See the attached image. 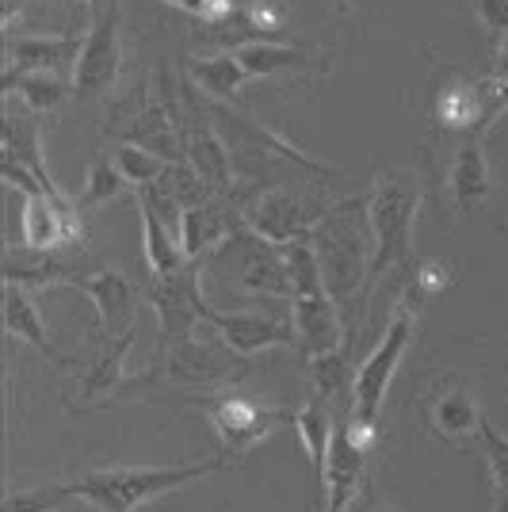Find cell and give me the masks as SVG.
<instances>
[{
  "label": "cell",
  "mask_w": 508,
  "mask_h": 512,
  "mask_svg": "<svg viewBox=\"0 0 508 512\" xmlns=\"http://www.w3.org/2000/svg\"><path fill=\"white\" fill-rule=\"evenodd\" d=\"M314 249H318L325 291L333 295L340 310H352L360 302L363 287L371 283V260H375V237L367 218V199H340L329 214L314 226Z\"/></svg>",
  "instance_id": "cell-1"
},
{
  "label": "cell",
  "mask_w": 508,
  "mask_h": 512,
  "mask_svg": "<svg viewBox=\"0 0 508 512\" xmlns=\"http://www.w3.org/2000/svg\"><path fill=\"white\" fill-rule=\"evenodd\" d=\"M222 463H226V455H207L199 463H176V467L85 470V474L69 478V486L77 493V501L92 505L96 512H138L149 501H161V497L214 474Z\"/></svg>",
  "instance_id": "cell-2"
},
{
  "label": "cell",
  "mask_w": 508,
  "mask_h": 512,
  "mask_svg": "<svg viewBox=\"0 0 508 512\" xmlns=\"http://www.w3.org/2000/svg\"><path fill=\"white\" fill-rule=\"evenodd\" d=\"M424 184L417 172H379L371 195H367V218L375 237V260H371V283L386 272H413V222L421 211Z\"/></svg>",
  "instance_id": "cell-3"
},
{
  "label": "cell",
  "mask_w": 508,
  "mask_h": 512,
  "mask_svg": "<svg viewBox=\"0 0 508 512\" xmlns=\"http://www.w3.org/2000/svg\"><path fill=\"white\" fill-rule=\"evenodd\" d=\"M203 272H218V276H226L230 283L253 291V295L295 299L283 245L253 234L249 226H237V230L203 260Z\"/></svg>",
  "instance_id": "cell-4"
},
{
  "label": "cell",
  "mask_w": 508,
  "mask_h": 512,
  "mask_svg": "<svg viewBox=\"0 0 508 512\" xmlns=\"http://www.w3.org/2000/svg\"><path fill=\"white\" fill-rule=\"evenodd\" d=\"M413 329H417V302H398V310H394V318H390L386 333L379 337V344H375L360 360V367H356L352 417H356L360 425H367V428L379 425L386 390H390V379L398 375V363H402L405 348L413 341Z\"/></svg>",
  "instance_id": "cell-5"
},
{
  "label": "cell",
  "mask_w": 508,
  "mask_h": 512,
  "mask_svg": "<svg viewBox=\"0 0 508 512\" xmlns=\"http://www.w3.org/2000/svg\"><path fill=\"white\" fill-rule=\"evenodd\" d=\"M333 199L321 192H302V188H268L253 192L241 203V218L253 234L268 237L276 245H291L298 237H310L314 226L329 214Z\"/></svg>",
  "instance_id": "cell-6"
},
{
  "label": "cell",
  "mask_w": 508,
  "mask_h": 512,
  "mask_svg": "<svg viewBox=\"0 0 508 512\" xmlns=\"http://www.w3.org/2000/svg\"><path fill=\"white\" fill-rule=\"evenodd\" d=\"M203 260H188L184 268H176L169 276H149L146 299L157 314L161 329V348L195 337V325L211 318V302L203 295Z\"/></svg>",
  "instance_id": "cell-7"
},
{
  "label": "cell",
  "mask_w": 508,
  "mask_h": 512,
  "mask_svg": "<svg viewBox=\"0 0 508 512\" xmlns=\"http://www.w3.org/2000/svg\"><path fill=\"white\" fill-rule=\"evenodd\" d=\"M123 69V43H119V0H107L92 31L81 43L77 65L69 69V85L77 100H100L107 88L119 81Z\"/></svg>",
  "instance_id": "cell-8"
},
{
  "label": "cell",
  "mask_w": 508,
  "mask_h": 512,
  "mask_svg": "<svg viewBox=\"0 0 508 512\" xmlns=\"http://www.w3.org/2000/svg\"><path fill=\"white\" fill-rule=\"evenodd\" d=\"M207 417H211L214 432L222 440V455L226 459H241L245 451H253L279 421H291L295 409L279 406H260L245 394H218L207 402Z\"/></svg>",
  "instance_id": "cell-9"
},
{
  "label": "cell",
  "mask_w": 508,
  "mask_h": 512,
  "mask_svg": "<svg viewBox=\"0 0 508 512\" xmlns=\"http://www.w3.org/2000/svg\"><path fill=\"white\" fill-rule=\"evenodd\" d=\"M249 371L245 356H237L230 344H207V341H180L169 344L161 356V375L169 383H191V386H211V383H237Z\"/></svg>",
  "instance_id": "cell-10"
},
{
  "label": "cell",
  "mask_w": 508,
  "mask_h": 512,
  "mask_svg": "<svg viewBox=\"0 0 508 512\" xmlns=\"http://www.w3.org/2000/svg\"><path fill=\"white\" fill-rule=\"evenodd\" d=\"M207 325L218 329V337L230 344L237 356H256L264 348H291L295 344L291 314L276 318V314H264V310H218L214 306Z\"/></svg>",
  "instance_id": "cell-11"
},
{
  "label": "cell",
  "mask_w": 508,
  "mask_h": 512,
  "mask_svg": "<svg viewBox=\"0 0 508 512\" xmlns=\"http://www.w3.org/2000/svg\"><path fill=\"white\" fill-rule=\"evenodd\" d=\"M237 226H245L241 207L233 199H226V195H214L207 203L188 207V211L180 214L176 237H180V249H184L188 260H207Z\"/></svg>",
  "instance_id": "cell-12"
},
{
  "label": "cell",
  "mask_w": 508,
  "mask_h": 512,
  "mask_svg": "<svg viewBox=\"0 0 508 512\" xmlns=\"http://www.w3.org/2000/svg\"><path fill=\"white\" fill-rule=\"evenodd\" d=\"M291 325H295V344L314 360L348 341L344 329V310H340L329 291L321 295H298L291 299Z\"/></svg>",
  "instance_id": "cell-13"
},
{
  "label": "cell",
  "mask_w": 508,
  "mask_h": 512,
  "mask_svg": "<svg viewBox=\"0 0 508 512\" xmlns=\"http://www.w3.org/2000/svg\"><path fill=\"white\" fill-rule=\"evenodd\" d=\"M432 119L440 130H459V134H486V100H482V81H470L463 73H451L432 88Z\"/></svg>",
  "instance_id": "cell-14"
},
{
  "label": "cell",
  "mask_w": 508,
  "mask_h": 512,
  "mask_svg": "<svg viewBox=\"0 0 508 512\" xmlns=\"http://www.w3.org/2000/svg\"><path fill=\"white\" fill-rule=\"evenodd\" d=\"M81 291H85L96 314H100V325H104L107 337H123L127 329H134V314H138V287L130 283L123 272L115 268H100L92 276L77 279Z\"/></svg>",
  "instance_id": "cell-15"
},
{
  "label": "cell",
  "mask_w": 508,
  "mask_h": 512,
  "mask_svg": "<svg viewBox=\"0 0 508 512\" xmlns=\"http://www.w3.org/2000/svg\"><path fill=\"white\" fill-rule=\"evenodd\" d=\"M184 138H188V157H184V161L211 184L214 195H226V199L237 203L241 176H237V169H233L230 146L222 142V134L211 127H188L184 130Z\"/></svg>",
  "instance_id": "cell-16"
},
{
  "label": "cell",
  "mask_w": 508,
  "mask_h": 512,
  "mask_svg": "<svg viewBox=\"0 0 508 512\" xmlns=\"http://www.w3.org/2000/svg\"><path fill=\"white\" fill-rule=\"evenodd\" d=\"M493 192V172L482 134H466V142L455 150L451 161V199L459 211H478Z\"/></svg>",
  "instance_id": "cell-17"
},
{
  "label": "cell",
  "mask_w": 508,
  "mask_h": 512,
  "mask_svg": "<svg viewBox=\"0 0 508 512\" xmlns=\"http://www.w3.org/2000/svg\"><path fill=\"white\" fill-rule=\"evenodd\" d=\"M4 161L20 165L23 172H31V176L43 184L46 192L58 195V184H54V176L46 169L43 130H39V119H35V115L8 107V115H4Z\"/></svg>",
  "instance_id": "cell-18"
},
{
  "label": "cell",
  "mask_w": 508,
  "mask_h": 512,
  "mask_svg": "<svg viewBox=\"0 0 508 512\" xmlns=\"http://www.w3.org/2000/svg\"><path fill=\"white\" fill-rule=\"evenodd\" d=\"M424 421L444 444H455V440H466V436H478L482 413H478V406H474V398H470V390L463 383H451L432 394V402L424 409Z\"/></svg>",
  "instance_id": "cell-19"
},
{
  "label": "cell",
  "mask_w": 508,
  "mask_h": 512,
  "mask_svg": "<svg viewBox=\"0 0 508 512\" xmlns=\"http://www.w3.org/2000/svg\"><path fill=\"white\" fill-rule=\"evenodd\" d=\"M237 62L245 65L249 81L260 77H276V73H295V69H325L321 58H314L310 50H302L295 43H276V39H249V43H237Z\"/></svg>",
  "instance_id": "cell-20"
},
{
  "label": "cell",
  "mask_w": 508,
  "mask_h": 512,
  "mask_svg": "<svg viewBox=\"0 0 508 512\" xmlns=\"http://www.w3.org/2000/svg\"><path fill=\"white\" fill-rule=\"evenodd\" d=\"M188 77L211 96L214 104H230V107H237L241 88L249 81L245 65L237 62L233 50H214V54H195V58H188Z\"/></svg>",
  "instance_id": "cell-21"
},
{
  "label": "cell",
  "mask_w": 508,
  "mask_h": 512,
  "mask_svg": "<svg viewBox=\"0 0 508 512\" xmlns=\"http://www.w3.org/2000/svg\"><path fill=\"white\" fill-rule=\"evenodd\" d=\"M81 43L69 35H27L8 46V69L16 73H62L65 65H77Z\"/></svg>",
  "instance_id": "cell-22"
},
{
  "label": "cell",
  "mask_w": 508,
  "mask_h": 512,
  "mask_svg": "<svg viewBox=\"0 0 508 512\" xmlns=\"http://www.w3.org/2000/svg\"><path fill=\"white\" fill-rule=\"evenodd\" d=\"M298 440H302V451L310 459V467L318 474V493H321V512H325V467H329V448H333V428H337V417L329 413L325 402H306L302 409H295L291 417Z\"/></svg>",
  "instance_id": "cell-23"
},
{
  "label": "cell",
  "mask_w": 508,
  "mask_h": 512,
  "mask_svg": "<svg viewBox=\"0 0 508 512\" xmlns=\"http://www.w3.org/2000/svg\"><path fill=\"white\" fill-rule=\"evenodd\" d=\"M4 96L8 104H23L27 115H46L73 96V85H65L58 73H4Z\"/></svg>",
  "instance_id": "cell-24"
},
{
  "label": "cell",
  "mask_w": 508,
  "mask_h": 512,
  "mask_svg": "<svg viewBox=\"0 0 508 512\" xmlns=\"http://www.w3.org/2000/svg\"><path fill=\"white\" fill-rule=\"evenodd\" d=\"M138 214H142V234H146L149 276H169V272H176V268H184L188 256H184V249H180L176 226H169V222L153 211L149 203H142V199H138Z\"/></svg>",
  "instance_id": "cell-25"
},
{
  "label": "cell",
  "mask_w": 508,
  "mask_h": 512,
  "mask_svg": "<svg viewBox=\"0 0 508 512\" xmlns=\"http://www.w3.org/2000/svg\"><path fill=\"white\" fill-rule=\"evenodd\" d=\"M310 383H314V398L318 402H337L344 390H352L356 383V367H352V337L333 348V352H325V356H314L310 360Z\"/></svg>",
  "instance_id": "cell-26"
},
{
  "label": "cell",
  "mask_w": 508,
  "mask_h": 512,
  "mask_svg": "<svg viewBox=\"0 0 508 512\" xmlns=\"http://www.w3.org/2000/svg\"><path fill=\"white\" fill-rule=\"evenodd\" d=\"M130 344H134V329H127L123 337H107V348L100 352V360L92 363V371L85 375V398L88 402H104L123 386V360H127Z\"/></svg>",
  "instance_id": "cell-27"
},
{
  "label": "cell",
  "mask_w": 508,
  "mask_h": 512,
  "mask_svg": "<svg viewBox=\"0 0 508 512\" xmlns=\"http://www.w3.org/2000/svg\"><path fill=\"white\" fill-rule=\"evenodd\" d=\"M4 325L12 337H20L31 348H39L43 356H50V337H46V325L39 318V306L31 302V295L20 283H8V291H4Z\"/></svg>",
  "instance_id": "cell-28"
},
{
  "label": "cell",
  "mask_w": 508,
  "mask_h": 512,
  "mask_svg": "<svg viewBox=\"0 0 508 512\" xmlns=\"http://www.w3.org/2000/svg\"><path fill=\"white\" fill-rule=\"evenodd\" d=\"M127 188H130V180L119 172L115 157L96 153V157H92V169H88L85 192H81V211H100L111 199H119Z\"/></svg>",
  "instance_id": "cell-29"
},
{
  "label": "cell",
  "mask_w": 508,
  "mask_h": 512,
  "mask_svg": "<svg viewBox=\"0 0 508 512\" xmlns=\"http://www.w3.org/2000/svg\"><path fill=\"white\" fill-rule=\"evenodd\" d=\"M283 256H287V272H291V291H295V299L298 295H321V291H325L318 249H314L310 237H298L291 245H283Z\"/></svg>",
  "instance_id": "cell-30"
},
{
  "label": "cell",
  "mask_w": 508,
  "mask_h": 512,
  "mask_svg": "<svg viewBox=\"0 0 508 512\" xmlns=\"http://www.w3.org/2000/svg\"><path fill=\"white\" fill-rule=\"evenodd\" d=\"M237 20L245 23L249 39H279L291 23V12H287V0H241Z\"/></svg>",
  "instance_id": "cell-31"
},
{
  "label": "cell",
  "mask_w": 508,
  "mask_h": 512,
  "mask_svg": "<svg viewBox=\"0 0 508 512\" xmlns=\"http://www.w3.org/2000/svg\"><path fill=\"white\" fill-rule=\"evenodd\" d=\"M111 157H115L119 172L127 176L134 188H149V184H157V180L165 176V169H169V161H165V157H157V153L146 150V146H138V142H119Z\"/></svg>",
  "instance_id": "cell-32"
},
{
  "label": "cell",
  "mask_w": 508,
  "mask_h": 512,
  "mask_svg": "<svg viewBox=\"0 0 508 512\" xmlns=\"http://www.w3.org/2000/svg\"><path fill=\"white\" fill-rule=\"evenodd\" d=\"M69 501H77L73 486L54 482V486H35V490H8L4 512H62Z\"/></svg>",
  "instance_id": "cell-33"
},
{
  "label": "cell",
  "mask_w": 508,
  "mask_h": 512,
  "mask_svg": "<svg viewBox=\"0 0 508 512\" xmlns=\"http://www.w3.org/2000/svg\"><path fill=\"white\" fill-rule=\"evenodd\" d=\"M478 440H482V451H486L493 493H497V501L508 505V436H501L489 421H482V425H478Z\"/></svg>",
  "instance_id": "cell-34"
},
{
  "label": "cell",
  "mask_w": 508,
  "mask_h": 512,
  "mask_svg": "<svg viewBox=\"0 0 508 512\" xmlns=\"http://www.w3.org/2000/svg\"><path fill=\"white\" fill-rule=\"evenodd\" d=\"M474 12L489 35H508V0H474Z\"/></svg>",
  "instance_id": "cell-35"
},
{
  "label": "cell",
  "mask_w": 508,
  "mask_h": 512,
  "mask_svg": "<svg viewBox=\"0 0 508 512\" xmlns=\"http://www.w3.org/2000/svg\"><path fill=\"white\" fill-rule=\"evenodd\" d=\"M489 77L508 85V35L501 39V46H497V58H493V73H489Z\"/></svg>",
  "instance_id": "cell-36"
},
{
  "label": "cell",
  "mask_w": 508,
  "mask_h": 512,
  "mask_svg": "<svg viewBox=\"0 0 508 512\" xmlns=\"http://www.w3.org/2000/svg\"><path fill=\"white\" fill-rule=\"evenodd\" d=\"M165 4L184 8V12H191V16H203V12H207V0H165Z\"/></svg>",
  "instance_id": "cell-37"
},
{
  "label": "cell",
  "mask_w": 508,
  "mask_h": 512,
  "mask_svg": "<svg viewBox=\"0 0 508 512\" xmlns=\"http://www.w3.org/2000/svg\"><path fill=\"white\" fill-rule=\"evenodd\" d=\"M85 4H92V8H100V4H107V0H85Z\"/></svg>",
  "instance_id": "cell-38"
},
{
  "label": "cell",
  "mask_w": 508,
  "mask_h": 512,
  "mask_svg": "<svg viewBox=\"0 0 508 512\" xmlns=\"http://www.w3.org/2000/svg\"><path fill=\"white\" fill-rule=\"evenodd\" d=\"M497 512H508V505H505V501H497Z\"/></svg>",
  "instance_id": "cell-39"
},
{
  "label": "cell",
  "mask_w": 508,
  "mask_h": 512,
  "mask_svg": "<svg viewBox=\"0 0 508 512\" xmlns=\"http://www.w3.org/2000/svg\"><path fill=\"white\" fill-rule=\"evenodd\" d=\"M54 4H62V0H54Z\"/></svg>",
  "instance_id": "cell-40"
}]
</instances>
